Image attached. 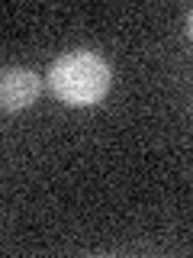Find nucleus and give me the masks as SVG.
<instances>
[{"instance_id": "nucleus-1", "label": "nucleus", "mask_w": 193, "mask_h": 258, "mask_svg": "<svg viewBox=\"0 0 193 258\" xmlns=\"http://www.w3.org/2000/svg\"><path fill=\"white\" fill-rule=\"evenodd\" d=\"M52 94L74 107H90L110 91V64L93 52H68L48 68Z\"/></svg>"}, {"instance_id": "nucleus-2", "label": "nucleus", "mask_w": 193, "mask_h": 258, "mask_svg": "<svg viewBox=\"0 0 193 258\" xmlns=\"http://www.w3.org/2000/svg\"><path fill=\"white\" fill-rule=\"evenodd\" d=\"M39 97V78L29 68L0 71V110H23Z\"/></svg>"}]
</instances>
